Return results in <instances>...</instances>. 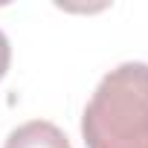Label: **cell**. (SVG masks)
Instances as JSON below:
<instances>
[{
  "instance_id": "obj_2",
  "label": "cell",
  "mask_w": 148,
  "mask_h": 148,
  "mask_svg": "<svg viewBox=\"0 0 148 148\" xmlns=\"http://www.w3.org/2000/svg\"><path fill=\"white\" fill-rule=\"evenodd\" d=\"M3 148H70V139L64 136V131L58 125L32 119V122L15 128Z\"/></svg>"
},
{
  "instance_id": "obj_1",
  "label": "cell",
  "mask_w": 148,
  "mask_h": 148,
  "mask_svg": "<svg viewBox=\"0 0 148 148\" xmlns=\"http://www.w3.org/2000/svg\"><path fill=\"white\" fill-rule=\"evenodd\" d=\"M82 136L87 148H148V64L125 61L99 82Z\"/></svg>"
},
{
  "instance_id": "obj_3",
  "label": "cell",
  "mask_w": 148,
  "mask_h": 148,
  "mask_svg": "<svg viewBox=\"0 0 148 148\" xmlns=\"http://www.w3.org/2000/svg\"><path fill=\"white\" fill-rule=\"evenodd\" d=\"M9 61H12V47H9V38H6L3 32H0V79L6 76Z\"/></svg>"
}]
</instances>
